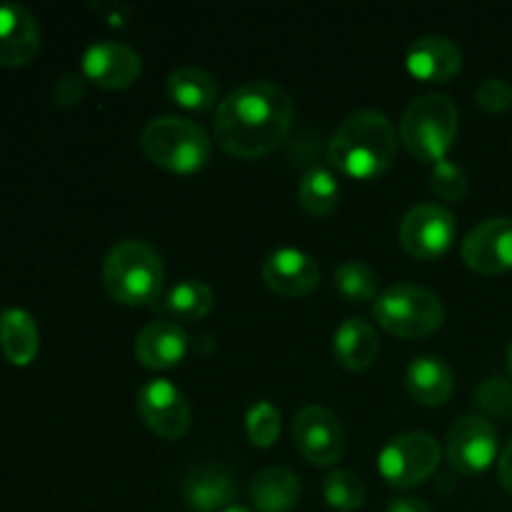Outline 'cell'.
<instances>
[{"mask_svg":"<svg viewBox=\"0 0 512 512\" xmlns=\"http://www.w3.org/2000/svg\"><path fill=\"white\" fill-rule=\"evenodd\" d=\"M293 98L273 80H248L230 90L215 110V138L238 158H258L278 148L293 125Z\"/></svg>","mask_w":512,"mask_h":512,"instance_id":"1","label":"cell"},{"mask_svg":"<svg viewBox=\"0 0 512 512\" xmlns=\"http://www.w3.org/2000/svg\"><path fill=\"white\" fill-rule=\"evenodd\" d=\"M398 150V133L380 110H355L335 128L328 160L350 178H375L390 168Z\"/></svg>","mask_w":512,"mask_h":512,"instance_id":"2","label":"cell"},{"mask_svg":"<svg viewBox=\"0 0 512 512\" xmlns=\"http://www.w3.org/2000/svg\"><path fill=\"white\" fill-rule=\"evenodd\" d=\"M103 285L125 305H150L160 300L165 268L158 250L138 238L120 240L103 263Z\"/></svg>","mask_w":512,"mask_h":512,"instance_id":"3","label":"cell"},{"mask_svg":"<svg viewBox=\"0 0 512 512\" xmlns=\"http://www.w3.org/2000/svg\"><path fill=\"white\" fill-rule=\"evenodd\" d=\"M460 128V113L453 98L445 93H423L405 108L400 120V138L418 160L445 158Z\"/></svg>","mask_w":512,"mask_h":512,"instance_id":"4","label":"cell"},{"mask_svg":"<svg viewBox=\"0 0 512 512\" xmlns=\"http://www.w3.org/2000/svg\"><path fill=\"white\" fill-rule=\"evenodd\" d=\"M140 145L150 160L175 173L203 168L213 148L208 130L183 115H160L150 120L140 133Z\"/></svg>","mask_w":512,"mask_h":512,"instance_id":"5","label":"cell"},{"mask_svg":"<svg viewBox=\"0 0 512 512\" xmlns=\"http://www.w3.org/2000/svg\"><path fill=\"white\" fill-rule=\"evenodd\" d=\"M373 315L398 338H423L443 325L445 305L440 295L425 285L393 283L373 300Z\"/></svg>","mask_w":512,"mask_h":512,"instance_id":"6","label":"cell"},{"mask_svg":"<svg viewBox=\"0 0 512 512\" xmlns=\"http://www.w3.org/2000/svg\"><path fill=\"white\" fill-rule=\"evenodd\" d=\"M440 463V443L425 430H408L385 443L378 468L390 485L413 488L428 480Z\"/></svg>","mask_w":512,"mask_h":512,"instance_id":"7","label":"cell"},{"mask_svg":"<svg viewBox=\"0 0 512 512\" xmlns=\"http://www.w3.org/2000/svg\"><path fill=\"white\" fill-rule=\"evenodd\" d=\"M458 220L453 210L440 203H418L400 220V243L410 255L433 260L453 245Z\"/></svg>","mask_w":512,"mask_h":512,"instance_id":"8","label":"cell"},{"mask_svg":"<svg viewBox=\"0 0 512 512\" xmlns=\"http://www.w3.org/2000/svg\"><path fill=\"white\" fill-rule=\"evenodd\" d=\"M448 460L465 475H478L498 455V430L485 415H463L445 435Z\"/></svg>","mask_w":512,"mask_h":512,"instance_id":"9","label":"cell"},{"mask_svg":"<svg viewBox=\"0 0 512 512\" xmlns=\"http://www.w3.org/2000/svg\"><path fill=\"white\" fill-rule=\"evenodd\" d=\"M140 418L160 438H180L190 425V403L183 390L168 378L148 380L135 395Z\"/></svg>","mask_w":512,"mask_h":512,"instance_id":"10","label":"cell"},{"mask_svg":"<svg viewBox=\"0 0 512 512\" xmlns=\"http://www.w3.org/2000/svg\"><path fill=\"white\" fill-rule=\"evenodd\" d=\"M293 438L305 460L315 465H330L340 460L345 450V433L338 415L323 405H305L293 420Z\"/></svg>","mask_w":512,"mask_h":512,"instance_id":"11","label":"cell"},{"mask_svg":"<svg viewBox=\"0 0 512 512\" xmlns=\"http://www.w3.org/2000/svg\"><path fill=\"white\" fill-rule=\"evenodd\" d=\"M465 263L480 273H505L512 268V220L488 218L463 240Z\"/></svg>","mask_w":512,"mask_h":512,"instance_id":"12","label":"cell"},{"mask_svg":"<svg viewBox=\"0 0 512 512\" xmlns=\"http://www.w3.org/2000/svg\"><path fill=\"white\" fill-rule=\"evenodd\" d=\"M143 60L135 48L120 40H95L83 53L85 78L100 88H125L140 75Z\"/></svg>","mask_w":512,"mask_h":512,"instance_id":"13","label":"cell"},{"mask_svg":"<svg viewBox=\"0 0 512 512\" xmlns=\"http://www.w3.org/2000/svg\"><path fill=\"white\" fill-rule=\"evenodd\" d=\"M263 280L285 298L308 295L320 283V265L305 250L285 245L263 260Z\"/></svg>","mask_w":512,"mask_h":512,"instance_id":"14","label":"cell"},{"mask_svg":"<svg viewBox=\"0 0 512 512\" xmlns=\"http://www.w3.org/2000/svg\"><path fill=\"white\" fill-rule=\"evenodd\" d=\"M40 48V28L28 8L18 3L0 5V65H25Z\"/></svg>","mask_w":512,"mask_h":512,"instance_id":"15","label":"cell"},{"mask_svg":"<svg viewBox=\"0 0 512 512\" xmlns=\"http://www.w3.org/2000/svg\"><path fill=\"white\" fill-rule=\"evenodd\" d=\"M405 65L420 80L443 83L450 80L463 65V50L445 35H423L413 40L405 53Z\"/></svg>","mask_w":512,"mask_h":512,"instance_id":"16","label":"cell"},{"mask_svg":"<svg viewBox=\"0 0 512 512\" xmlns=\"http://www.w3.org/2000/svg\"><path fill=\"white\" fill-rule=\"evenodd\" d=\"M188 350V333L173 320H153L135 338V358L148 368H170Z\"/></svg>","mask_w":512,"mask_h":512,"instance_id":"17","label":"cell"},{"mask_svg":"<svg viewBox=\"0 0 512 512\" xmlns=\"http://www.w3.org/2000/svg\"><path fill=\"white\" fill-rule=\"evenodd\" d=\"M333 353L343 368L363 370L373 365L380 353V340L373 325L363 318H345L335 328Z\"/></svg>","mask_w":512,"mask_h":512,"instance_id":"18","label":"cell"},{"mask_svg":"<svg viewBox=\"0 0 512 512\" xmlns=\"http://www.w3.org/2000/svg\"><path fill=\"white\" fill-rule=\"evenodd\" d=\"M405 385L410 395L425 405H443L455 388L450 365L435 355H420L405 368Z\"/></svg>","mask_w":512,"mask_h":512,"instance_id":"19","label":"cell"},{"mask_svg":"<svg viewBox=\"0 0 512 512\" xmlns=\"http://www.w3.org/2000/svg\"><path fill=\"white\" fill-rule=\"evenodd\" d=\"M300 498V478L285 465H268L250 483V500L258 512H288Z\"/></svg>","mask_w":512,"mask_h":512,"instance_id":"20","label":"cell"},{"mask_svg":"<svg viewBox=\"0 0 512 512\" xmlns=\"http://www.w3.org/2000/svg\"><path fill=\"white\" fill-rule=\"evenodd\" d=\"M0 348L13 365H30L38 355L40 338L33 315L23 308H5L0 313Z\"/></svg>","mask_w":512,"mask_h":512,"instance_id":"21","label":"cell"},{"mask_svg":"<svg viewBox=\"0 0 512 512\" xmlns=\"http://www.w3.org/2000/svg\"><path fill=\"white\" fill-rule=\"evenodd\" d=\"M235 495L230 473L220 465H200L185 478V500L193 510L213 512L228 505Z\"/></svg>","mask_w":512,"mask_h":512,"instance_id":"22","label":"cell"},{"mask_svg":"<svg viewBox=\"0 0 512 512\" xmlns=\"http://www.w3.org/2000/svg\"><path fill=\"white\" fill-rule=\"evenodd\" d=\"M170 98L190 110H208L218 100V85L208 70L198 65H180L165 80Z\"/></svg>","mask_w":512,"mask_h":512,"instance_id":"23","label":"cell"},{"mask_svg":"<svg viewBox=\"0 0 512 512\" xmlns=\"http://www.w3.org/2000/svg\"><path fill=\"white\" fill-rule=\"evenodd\" d=\"M213 308V290L198 278H183L165 295H160L158 310L180 320H200Z\"/></svg>","mask_w":512,"mask_h":512,"instance_id":"24","label":"cell"},{"mask_svg":"<svg viewBox=\"0 0 512 512\" xmlns=\"http://www.w3.org/2000/svg\"><path fill=\"white\" fill-rule=\"evenodd\" d=\"M298 198L310 215L323 218V215L333 213L340 200V185L333 170L325 165H310L300 178Z\"/></svg>","mask_w":512,"mask_h":512,"instance_id":"25","label":"cell"},{"mask_svg":"<svg viewBox=\"0 0 512 512\" xmlns=\"http://www.w3.org/2000/svg\"><path fill=\"white\" fill-rule=\"evenodd\" d=\"M335 290L353 303H365L378 293V275L363 260H343L335 268Z\"/></svg>","mask_w":512,"mask_h":512,"instance_id":"26","label":"cell"},{"mask_svg":"<svg viewBox=\"0 0 512 512\" xmlns=\"http://www.w3.org/2000/svg\"><path fill=\"white\" fill-rule=\"evenodd\" d=\"M323 495L335 510L353 512L363 505L365 483L350 470H333L323 478Z\"/></svg>","mask_w":512,"mask_h":512,"instance_id":"27","label":"cell"},{"mask_svg":"<svg viewBox=\"0 0 512 512\" xmlns=\"http://www.w3.org/2000/svg\"><path fill=\"white\" fill-rule=\"evenodd\" d=\"M245 428L258 448H268L280 435V410L270 400H255L245 413Z\"/></svg>","mask_w":512,"mask_h":512,"instance_id":"28","label":"cell"},{"mask_svg":"<svg viewBox=\"0 0 512 512\" xmlns=\"http://www.w3.org/2000/svg\"><path fill=\"white\" fill-rule=\"evenodd\" d=\"M430 188H433V193L438 198L450 200V203L463 200V195L468 193V173H465V168L460 163L443 158L430 170Z\"/></svg>","mask_w":512,"mask_h":512,"instance_id":"29","label":"cell"},{"mask_svg":"<svg viewBox=\"0 0 512 512\" xmlns=\"http://www.w3.org/2000/svg\"><path fill=\"white\" fill-rule=\"evenodd\" d=\"M475 403L480 410L493 418H510L512 415V385L500 375L485 378L475 390Z\"/></svg>","mask_w":512,"mask_h":512,"instance_id":"30","label":"cell"},{"mask_svg":"<svg viewBox=\"0 0 512 512\" xmlns=\"http://www.w3.org/2000/svg\"><path fill=\"white\" fill-rule=\"evenodd\" d=\"M475 98L480 108L488 113H505L512 105V85L503 78H488L480 83Z\"/></svg>","mask_w":512,"mask_h":512,"instance_id":"31","label":"cell"},{"mask_svg":"<svg viewBox=\"0 0 512 512\" xmlns=\"http://www.w3.org/2000/svg\"><path fill=\"white\" fill-rule=\"evenodd\" d=\"M83 90H85V85H83V78H80V75L65 73V75H60L58 80H55L53 98L58 100L60 105H73L75 100L83 95Z\"/></svg>","mask_w":512,"mask_h":512,"instance_id":"32","label":"cell"},{"mask_svg":"<svg viewBox=\"0 0 512 512\" xmlns=\"http://www.w3.org/2000/svg\"><path fill=\"white\" fill-rule=\"evenodd\" d=\"M388 512H435L433 508H430L428 503H423V500L418 498H395L393 503L388 505Z\"/></svg>","mask_w":512,"mask_h":512,"instance_id":"33","label":"cell"},{"mask_svg":"<svg viewBox=\"0 0 512 512\" xmlns=\"http://www.w3.org/2000/svg\"><path fill=\"white\" fill-rule=\"evenodd\" d=\"M498 475H500V483H503V488L508 490V493H512V440L505 445L503 455H500Z\"/></svg>","mask_w":512,"mask_h":512,"instance_id":"34","label":"cell"},{"mask_svg":"<svg viewBox=\"0 0 512 512\" xmlns=\"http://www.w3.org/2000/svg\"><path fill=\"white\" fill-rule=\"evenodd\" d=\"M223 512H250V510L245 508V505H228Z\"/></svg>","mask_w":512,"mask_h":512,"instance_id":"35","label":"cell"},{"mask_svg":"<svg viewBox=\"0 0 512 512\" xmlns=\"http://www.w3.org/2000/svg\"><path fill=\"white\" fill-rule=\"evenodd\" d=\"M508 368H510V375H512V343H510V348H508Z\"/></svg>","mask_w":512,"mask_h":512,"instance_id":"36","label":"cell"}]
</instances>
